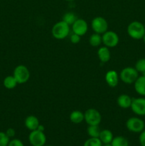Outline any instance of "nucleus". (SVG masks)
<instances>
[{
	"mask_svg": "<svg viewBox=\"0 0 145 146\" xmlns=\"http://www.w3.org/2000/svg\"><path fill=\"white\" fill-rule=\"evenodd\" d=\"M71 31V27L65 21H60L55 23L52 27L51 33L53 36L58 40H63L68 37Z\"/></svg>",
	"mask_w": 145,
	"mask_h": 146,
	"instance_id": "obj_1",
	"label": "nucleus"
},
{
	"mask_svg": "<svg viewBox=\"0 0 145 146\" xmlns=\"http://www.w3.org/2000/svg\"><path fill=\"white\" fill-rule=\"evenodd\" d=\"M127 31L128 35L133 39H142L145 34L144 24L139 21H133L128 25Z\"/></svg>",
	"mask_w": 145,
	"mask_h": 146,
	"instance_id": "obj_2",
	"label": "nucleus"
},
{
	"mask_svg": "<svg viewBox=\"0 0 145 146\" xmlns=\"http://www.w3.org/2000/svg\"><path fill=\"white\" fill-rule=\"evenodd\" d=\"M119 79L126 84H133L139 77V72L134 67L127 66L124 68L119 74Z\"/></svg>",
	"mask_w": 145,
	"mask_h": 146,
	"instance_id": "obj_3",
	"label": "nucleus"
},
{
	"mask_svg": "<svg viewBox=\"0 0 145 146\" xmlns=\"http://www.w3.org/2000/svg\"><path fill=\"white\" fill-rule=\"evenodd\" d=\"M13 76L16 80L18 84H23L29 80L30 71L26 66L18 65L14 68Z\"/></svg>",
	"mask_w": 145,
	"mask_h": 146,
	"instance_id": "obj_4",
	"label": "nucleus"
},
{
	"mask_svg": "<svg viewBox=\"0 0 145 146\" xmlns=\"http://www.w3.org/2000/svg\"><path fill=\"white\" fill-rule=\"evenodd\" d=\"M126 128L130 132L140 133L144 130V121L138 117H131L126 121Z\"/></svg>",
	"mask_w": 145,
	"mask_h": 146,
	"instance_id": "obj_5",
	"label": "nucleus"
},
{
	"mask_svg": "<svg viewBox=\"0 0 145 146\" xmlns=\"http://www.w3.org/2000/svg\"><path fill=\"white\" fill-rule=\"evenodd\" d=\"M85 120L88 125H100L102 121V115L95 108H89L84 113Z\"/></svg>",
	"mask_w": 145,
	"mask_h": 146,
	"instance_id": "obj_6",
	"label": "nucleus"
},
{
	"mask_svg": "<svg viewBox=\"0 0 145 146\" xmlns=\"http://www.w3.org/2000/svg\"><path fill=\"white\" fill-rule=\"evenodd\" d=\"M102 44L108 48L117 46L119 42V37L116 32L113 31H107L102 34Z\"/></svg>",
	"mask_w": 145,
	"mask_h": 146,
	"instance_id": "obj_7",
	"label": "nucleus"
},
{
	"mask_svg": "<svg viewBox=\"0 0 145 146\" xmlns=\"http://www.w3.org/2000/svg\"><path fill=\"white\" fill-rule=\"evenodd\" d=\"M91 27L95 33L103 34L108 30V22L104 17H96L91 21Z\"/></svg>",
	"mask_w": 145,
	"mask_h": 146,
	"instance_id": "obj_8",
	"label": "nucleus"
},
{
	"mask_svg": "<svg viewBox=\"0 0 145 146\" xmlns=\"http://www.w3.org/2000/svg\"><path fill=\"white\" fill-rule=\"evenodd\" d=\"M28 141L32 146H44L46 143V136L44 132L35 130L31 131L28 135Z\"/></svg>",
	"mask_w": 145,
	"mask_h": 146,
	"instance_id": "obj_9",
	"label": "nucleus"
},
{
	"mask_svg": "<svg viewBox=\"0 0 145 146\" xmlns=\"http://www.w3.org/2000/svg\"><path fill=\"white\" fill-rule=\"evenodd\" d=\"M132 112L139 116L145 115V98L144 96L132 98L130 107Z\"/></svg>",
	"mask_w": 145,
	"mask_h": 146,
	"instance_id": "obj_10",
	"label": "nucleus"
},
{
	"mask_svg": "<svg viewBox=\"0 0 145 146\" xmlns=\"http://www.w3.org/2000/svg\"><path fill=\"white\" fill-rule=\"evenodd\" d=\"M72 33L78 34V35L82 36L85 35L88 32V24L85 20L83 19H77L75 22L72 24Z\"/></svg>",
	"mask_w": 145,
	"mask_h": 146,
	"instance_id": "obj_11",
	"label": "nucleus"
},
{
	"mask_svg": "<svg viewBox=\"0 0 145 146\" xmlns=\"http://www.w3.org/2000/svg\"><path fill=\"white\" fill-rule=\"evenodd\" d=\"M107 84L111 88L117 86L119 81V76L118 73L115 70H109L106 73L105 76Z\"/></svg>",
	"mask_w": 145,
	"mask_h": 146,
	"instance_id": "obj_12",
	"label": "nucleus"
},
{
	"mask_svg": "<svg viewBox=\"0 0 145 146\" xmlns=\"http://www.w3.org/2000/svg\"><path fill=\"white\" fill-rule=\"evenodd\" d=\"M39 124L40 122L38 118L36 116L33 115L27 116L26 118L25 121H24V125H25L26 128L29 130L30 131L37 130Z\"/></svg>",
	"mask_w": 145,
	"mask_h": 146,
	"instance_id": "obj_13",
	"label": "nucleus"
},
{
	"mask_svg": "<svg viewBox=\"0 0 145 146\" xmlns=\"http://www.w3.org/2000/svg\"><path fill=\"white\" fill-rule=\"evenodd\" d=\"M134 90L136 94L140 95L141 96L145 97V76L142 75L137 78L134 83Z\"/></svg>",
	"mask_w": 145,
	"mask_h": 146,
	"instance_id": "obj_14",
	"label": "nucleus"
},
{
	"mask_svg": "<svg viewBox=\"0 0 145 146\" xmlns=\"http://www.w3.org/2000/svg\"><path fill=\"white\" fill-rule=\"evenodd\" d=\"M132 98H131L127 94H121L118 96L117 99V105L123 109H128L130 108L131 105H132Z\"/></svg>",
	"mask_w": 145,
	"mask_h": 146,
	"instance_id": "obj_15",
	"label": "nucleus"
},
{
	"mask_svg": "<svg viewBox=\"0 0 145 146\" xmlns=\"http://www.w3.org/2000/svg\"><path fill=\"white\" fill-rule=\"evenodd\" d=\"M98 56L102 63H107L111 58V53L109 48L105 46L100 47L98 50Z\"/></svg>",
	"mask_w": 145,
	"mask_h": 146,
	"instance_id": "obj_16",
	"label": "nucleus"
},
{
	"mask_svg": "<svg viewBox=\"0 0 145 146\" xmlns=\"http://www.w3.org/2000/svg\"><path fill=\"white\" fill-rule=\"evenodd\" d=\"M113 138L114 135L112 131L108 129L101 130V132L99 135V139L102 142V145H109V144H110Z\"/></svg>",
	"mask_w": 145,
	"mask_h": 146,
	"instance_id": "obj_17",
	"label": "nucleus"
},
{
	"mask_svg": "<svg viewBox=\"0 0 145 146\" xmlns=\"http://www.w3.org/2000/svg\"><path fill=\"white\" fill-rule=\"evenodd\" d=\"M70 121L75 124H80L82 122H83L85 120V115H84V113L82 111H78V110H75V111H72L70 114Z\"/></svg>",
	"mask_w": 145,
	"mask_h": 146,
	"instance_id": "obj_18",
	"label": "nucleus"
},
{
	"mask_svg": "<svg viewBox=\"0 0 145 146\" xmlns=\"http://www.w3.org/2000/svg\"><path fill=\"white\" fill-rule=\"evenodd\" d=\"M89 43L90 46L93 47L100 46L102 44V34H97L94 32L92 35L90 36Z\"/></svg>",
	"mask_w": 145,
	"mask_h": 146,
	"instance_id": "obj_19",
	"label": "nucleus"
},
{
	"mask_svg": "<svg viewBox=\"0 0 145 146\" xmlns=\"http://www.w3.org/2000/svg\"><path fill=\"white\" fill-rule=\"evenodd\" d=\"M3 84H4V86L7 89H13L18 85V83L14 76L12 75L5 77L3 81Z\"/></svg>",
	"mask_w": 145,
	"mask_h": 146,
	"instance_id": "obj_20",
	"label": "nucleus"
},
{
	"mask_svg": "<svg viewBox=\"0 0 145 146\" xmlns=\"http://www.w3.org/2000/svg\"><path fill=\"white\" fill-rule=\"evenodd\" d=\"M110 145L112 146H129V143L128 140L125 137L119 135L114 137Z\"/></svg>",
	"mask_w": 145,
	"mask_h": 146,
	"instance_id": "obj_21",
	"label": "nucleus"
},
{
	"mask_svg": "<svg viewBox=\"0 0 145 146\" xmlns=\"http://www.w3.org/2000/svg\"><path fill=\"white\" fill-rule=\"evenodd\" d=\"M100 132L101 130L100 128L99 125H88V128H87V133L90 138H99Z\"/></svg>",
	"mask_w": 145,
	"mask_h": 146,
	"instance_id": "obj_22",
	"label": "nucleus"
},
{
	"mask_svg": "<svg viewBox=\"0 0 145 146\" xmlns=\"http://www.w3.org/2000/svg\"><path fill=\"white\" fill-rule=\"evenodd\" d=\"M77 19L78 18H77V16L75 13L72 12V11H68V12H66L64 14L62 20L63 21H65V23H67L68 25L71 26L75 22Z\"/></svg>",
	"mask_w": 145,
	"mask_h": 146,
	"instance_id": "obj_23",
	"label": "nucleus"
},
{
	"mask_svg": "<svg viewBox=\"0 0 145 146\" xmlns=\"http://www.w3.org/2000/svg\"><path fill=\"white\" fill-rule=\"evenodd\" d=\"M83 146H102L99 138H90L84 143Z\"/></svg>",
	"mask_w": 145,
	"mask_h": 146,
	"instance_id": "obj_24",
	"label": "nucleus"
},
{
	"mask_svg": "<svg viewBox=\"0 0 145 146\" xmlns=\"http://www.w3.org/2000/svg\"><path fill=\"white\" fill-rule=\"evenodd\" d=\"M134 68L136 71L139 73H143L145 72V58H139V60H137V61L136 62L134 66Z\"/></svg>",
	"mask_w": 145,
	"mask_h": 146,
	"instance_id": "obj_25",
	"label": "nucleus"
},
{
	"mask_svg": "<svg viewBox=\"0 0 145 146\" xmlns=\"http://www.w3.org/2000/svg\"><path fill=\"white\" fill-rule=\"evenodd\" d=\"M10 138L7 135L5 132L0 131V146H8Z\"/></svg>",
	"mask_w": 145,
	"mask_h": 146,
	"instance_id": "obj_26",
	"label": "nucleus"
},
{
	"mask_svg": "<svg viewBox=\"0 0 145 146\" xmlns=\"http://www.w3.org/2000/svg\"><path fill=\"white\" fill-rule=\"evenodd\" d=\"M80 36L78 35V34H75V33H72L71 35V36H70V41L72 44H78L80 41Z\"/></svg>",
	"mask_w": 145,
	"mask_h": 146,
	"instance_id": "obj_27",
	"label": "nucleus"
},
{
	"mask_svg": "<svg viewBox=\"0 0 145 146\" xmlns=\"http://www.w3.org/2000/svg\"><path fill=\"white\" fill-rule=\"evenodd\" d=\"M8 146H24V145L21 140L17 139V138H14V139L11 140L9 141Z\"/></svg>",
	"mask_w": 145,
	"mask_h": 146,
	"instance_id": "obj_28",
	"label": "nucleus"
},
{
	"mask_svg": "<svg viewBox=\"0 0 145 146\" xmlns=\"http://www.w3.org/2000/svg\"><path fill=\"white\" fill-rule=\"evenodd\" d=\"M139 141L141 146H145V129L140 133L139 137Z\"/></svg>",
	"mask_w": 145,
	"mask_h": 146,
	"instance_id": "obj_29",
	"label": "nucleus"
},
{
	"mask_svg": "<svg viewBox=\"0 0 145 146\" xmlns=\"http://www.w3.org/2000/svg\"><path fill=\"white\" fill-rule=\"evenodd\" d=\"M5 133H6V134H7V136H8L9 138H14V137L15 136V135H16L15 130H14V128H8V129L6 131Z\"/></svg>",
	"mask_w": 145,
	"mask_h": 146,
	"instance_id": "obj_30",
	"label": "nucleus"
},
{
	"mask_svg": "<svg viewBox=\"0 0 145 146\" xmlns=\"http://www.w3.org/2000/svg\"><path fill=\"white\" fill-rule=\"evenodd\" d=\"M37 130L39 131H41V132H44V131H45V127H44L43 125H41V124H39Z\"/></svg>",
	"mask_w": 145,
	"mask_h": 146,
	"instance_id": "obj_31",
	"label": "nucleus"
},
{
	"mask_svg": "<svg viewBox=\"0 0 145 146\" xmlns=\"http://www.w3.org/2000/svg\"><path fill=\"white\" fill-rule=\"evenodd\" d=\"M142 40H143L144 43V44H145V34H144V36L143 38H142Z\"/></svg>",
	"mask_w": 145,
	"mask_h": 146,
	"instance_id": "obj_32",
	"label": "nucleus"
},
{
	"mask_svg": "<svg viewBox=\"0 0 145 146\" xmlns=\"http://www.w3.org/2000/svg\"><path fill=\"white\" fill-rule=\"evenodd\" d=\"M64 1H72L74 0H64Z\"/></svg>",
	"mask_w": 145,
	"mask_h": 146,
	"instance_id": "obj_33",
	"label": "nucleus"
},
{
	"mask_svg": "<svg viewBox=\"0 0 145 146\" xmlns=\"http://www.w3.org/2000/svg\"><path fill=\"white\" fill-rule=\"evenodd\" d=\"M102 146H112L110 145V144H109V145H102Z\"/></svg>",
	"mask_w": 145,
	"mask_h": 146,
	"instance_id": "obj_34",
	"label": "nucleus"
},
{
	"mask_svg": "<svg viewBox=\"0 0 145 146\" xmlns=\"http://www.w3.org/2000/svg\"><path fill=\"white\" fill-rule=\"evenodd\" d=\"M44 146H52V145H45Z\"/></svg>",
	"mask_w": 145,
	"mask_h": 146,
	"instance_id": "obj_35",
	"label": "nucleus"
},
{
	"mask_svg": "<svg viewBox=\"0 0 145 146\" xmlns=\"http://www.w3.org/2000/svg\"><path fill=\"white\" fill-rule=\"evenodd\" d=\"M144 129H145V122H144Z\"/></svg>",
	"mask_w": 145,
	"mask_h": 146,
	"instance_id": "obj_36",
	"label": "nucleus"
},
{
	"mask_svg": "<svg viewBox=\"0 0 145 146\" xmlns=\"http://www.w3.org/2000/svg\"><path fill=\"white\" fill-rule=\"evenodd\" d=\"M144 27H145V23H144Z\"/></svg>",
	"mask_w": 145,
	"mask_h": 146,
	"instance_id": "obj_37",
	"label": "nucleus"
}]
</instances>
